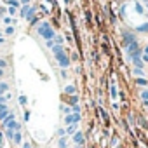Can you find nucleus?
<instances>
[{
    "mask_svg": "<svg viewBox=\"0 0 148 148\" xmlns=\"http://www.w3.org/2000/svg\"><path fill=\"white\" fill-rule=\"evenodd\" d=\"M37 32H38V35H40V37H44L45 40H52V38L56 37V33H54V30L51 28V25H49L47 21H44L42 25H38V28H37Z\"/></svg>",
    "mask_w": 148,
    "mask_h": 148,
    "instance_id": "obj_1",
    "label": "nucleus"
},
{
    "mask_svg": "<svg viewBox=\"0 0 148 148\" xmlns=\"http://www.w3.org/2000/svg\"><path fill=\"white\" fill-rule=\"evenodd\" d=\"M125 54L129 56V59H134V58H139V45L136 42L125 45Z\"/></svg>",
    "mask_w": 148,
    "mask_h": 148,
    "instance_id": "obj_2",
    "label": "nucleus"
},
{
    "mask_svg": "<svg viewBox=\"0 0 148 148\" xmlns=\"http://www.w3.org/2000/svg\"><path fill=\"white\" fill-rule=\"evenodd\" d=\"M56 56V61H58V64L61 66V68H68L70 66V58L64 54V51L63 52H58V54H54Z\"/></svg>",
    "mask_w": 148,
    "mask_h": 148,
    "instance_id": "obj_3",
    "label": "nucleus"
},
{
    "mask_svg": "<svg viewBox=\"0 0 148 148\" xmlns=\"http://www.w3.org/2000/svg\"><path fill=\"white\" fill-rule=\"evenodd\" d=\"M80 122V113H68L64 117V124L70 125V124H79Z\"/></svg>",
    "mask_w": 148,
    "mask_h": 148,
    "instance_id": "obj_4",
    "label": "nucleus"
},
{
    "mask_svg": "<svg viewBox=\"0 0 148 148\" xmlns=\"http://www.w3.org/2000/svg\"><path fill=\"white\" fill-rule=\"evenodd\" d=\"M35 12H37V7H30V9H28V12H26V16H25L32 25H35V21H37V18H33V16H35Z\"/></svg>",
    "mask_w": 148,
    "mask_h": 148,
    "instance_id": "obj_5",
    "label": "nucleus"
},
{
    "mask_svg": "<svg viewBox=\"0 0 148 148\" xmlns=\"http://www.w3.org/2000/svg\"><path fill=\"white\" fill-rule=\"evenodd\" d=\"M73 141H75L79 146H82V145H84V134H82L80 131H77L75 134H73Z\"/></svg>",
    "mask_w": 148,
    "mask_h": 148,
    "instance_id": "obj_6",
    "label": "nucleus"
},
{
    "mask_svg": "<svg viewBox=\"0 0 148 148\" xmlns=\"http://www.w3.org/2000/svg\"><path fill=\"white\" fill-rule=\"evenodd\" d=\"M21 141H23V134H21V131H14L12 143H14V145H21Z\"/></svg>",
    "mask_w": 148,
    "mask_h": 148,
    "instance_id": "obj_7",
    "label": "nucleus"
},
{
    "mask_svg": "<svg viewBox=\"0 0 148 148\" xmlns=\"http://www.w3.org/2000/svg\"><path fill=\"white\" fill-rule=\"evenodd\" d=\"M64 132H66V134H71V136H73V134L77 132V124H70V125H68V127L64 129Z\"/></svg>",
    "mask_w": 148,
    "mask_h": 148,
    "instance_id": "obj_8",
    "label": "nucleus"
},
{
    "mask_svg": "<svg viewBox=\"0 0 148 148\" xmlns=\"http://www.w3.org/2000/svg\"><path fill=\"white\" fill-rule=\"evenodd\" d=\"M132 42H136V40H134V37H132L131 33H125V35H124V44H125V45H129V44H132Z\"/></svg>",
    "mask_w": 148,
    "mask_h": 148,
    "instance_id": "obj_9",
    "label": "nucleus"
},
{
    "mask_svg": "<svg viewBox=\"0 0 148 148\" xmlns=\"http://www.w3.org/2000/svg\"><path fill=\"white\" fill-rule=\"evenodd\" d=\"M58 146H59V148H66V146H68V139H66L64 136H61L59 141H58Z\"/></svg>",
    "mask_w": 148,
    "mask_h": 148,
    "instance_id": "obj_10",
    "label": "nucleus"
},
{
    "mask_svg": "<svg viewBox=\"0 0 148 148\" xmlns=\"http://www.w3.org/2000/svg\"><path fill=\"white\" fill-rule=\"evenodd\" d=\"M131 61L134 63L136 68H141V66H143V59H141V56H139V58H134V59H131Z\"/></svg>",
    "mask_w": 148,
    "mask_h": 148,
    "instance_id": "obj_11",
    "label": "nucleus"
},
{
    "mask_svg": "<svg viewBox=\"0 0 148 148\" xmlns=\"http://www.w3.org/2000/svg\"><path fill=\"white\" fill-rule=\"evenodd\" d=\"M136 32H141V33H148V23H145V25L138 26V28H136Z\"/></svg>",
    "mask_w": 148,
    "mask_h": 148,
    "instance_id": "obj_12",
    "label": "nucleus"
},
{
    "mask_svg": "<svg viewBox=\"0 0 148 148\" xmlns=\"http://www.w3.org/2000/svg\"><path fill=\"white\" fill-rule=\"evenodd\" d=\"M134 11H136L138 14H143V12H145V9H143V5H141L139 2H138V4H134Z\"/></svg>",
    "mask_w": 148,
    "mask_h": 148,
    "instance_id": "obj_13",
    "label": "nucleus"
},
{
    "mask_svg": "<svg viewBox=\"0 0 148 148\" xmlns=\"http://www.w3.org/2000/svg\"><path fill=\"white\" fill-rule=\"evenodd\" d=\"M7 5H9V7H14V9H16V7H19L21 4L18 2V0H7Z\"/></svg>",
    "mask_w": 148,
    "mask_h": 148,
    "instance_id": "obj_14",
    "label": "nucleus"
},
{
    "mask_svg": "<svg viewBox=\"0 0 148 148\" xmlns=\"http://www.w3.org/2000/svg\"><path fill=\"white\" fill-rule=\"evenodd\" d=\"M64 92L66 94H75V86H66L64 87Z\"/></svg>",
    "mask_w": 148,
    "mask_h": 148,
    "instance_id": "obj_15",
    "label": "nucleus"
},
{
    "mask_svg": "<svg viewBox=\"0 0 148 148\" xmlns=\"http://www.w3.org/2000/svg\"><path fill=\"white\" fill-rule=\"evenodd\" d=\"M52 52H54V54L63 52V45H59V44H58V45H52Z\"/></svg>",
    "mask_w": 148,
    "mask_h": 148,
    "instance_id": "obj_16",
    "label": "nucleus"
},
{
    "mask_svg": "<svg viewBox=\"0 0 148 148\" xmlns=\"http://www.w3.org/2000/svg\"><path fill=\"white\" fill-rule=\"evenodd\" d=\"M5 136H7V139H11V141H12V136H14V131H12V129H5Z\"/></svg>",
    "mask_w": 148,
    "mask_h": 148,
    "instance_id": "obj_17",
    "label": "nucleus"
},
{
    "mask_svg": "<svg viewBox=\"0 0 148 148\" xmlns=\"http://www.w3.org/2000/svg\"><path fill=\"white\" fill-rule=\"evenodd\" d=\"M7 89H9V86H7L5 82L0 84V92H2V94H4V92H7Z\"/></svg>",
    "mask_w": 148,
    "mask_h": 148,
    "instance_id": "obj_18",
    "label": "nucleus"
},
{
    "mask_svg": "<svg viewBox=\"0 0 148 148\" xmlns=\"http://www.w3.org/2000/svg\"><path fill=\"white\" fill-rule=\"evenodd\" d=\"M7 110H9L7 103H0V113H4V112H7Z\"/></svg>",
    "mask_w": 148,
    "mask_h": 148,
    "instance_id": "obj_19",
    "label": "nucleus"
},
{
    "mask_svg": "<svg viewBox=\"0 0 148 148\" xmlns=\"http://www.w3.org/2000/svg\"><path fill=\"white\" fill-rule=\"evenodd\" d=\"M28 9H30L28 5H23V9H21V12H19V14H21V18H25V16H26V12H28Z\"/></svg>",
    "mask_w": 148,
    "mask_h": 148,
    "instance_id": "obj_20",
    "label": "nucleus"
},
{
    "mask_svg": "<svg viewBox=\"0 0 148 148\" xmlns=\"http://www.w3.org/2000/svg\"><path fill=\"white\" fill-rule=\"evenodd\" d=\"M26 103H28L26 96H25V94H21V96H19V105H26Z\"/></svg>",
    "mask_w": 148,
    "mask_h": 148,
    "instance_id": "obj_21",
    "label": "nucleus"
},
{
    "mask_svg": "<svg viewBox=\"0 0 148 148\" xmlns=\"http://www.w3.org/2000/svg\"><path fill=\"white\" fill-rule=\"evenodd\" d=\"M134 75L141 77V75H143V68H134Z\"/></svg>",
    "mask_w": 148,
    "mask_h": 148,
    "instance_id": "obj_22",
    "label": "nucleus"
},
{
    "mask_svg": "<svg viewBox=\"0 0 148 148\" xmlns=\"http://www.w3.org/2000/svg\"><path fill=\"white\" fill-rule=\"evenodd\" d=\"M77 101H79L77 96H71V98H70V105H77Z\"/></svg>",
    "mask_w": 148,
    "mask_h": 148,
    "instance_id": "obj_23",
    "label": "nucleus"
},
{
    "mask_svg": "<svg viewBox=\"0 0 148 148\" xmlns=\"http://www.w3.org/2000/svg\"><path fill=\"white\" fill-rule=\"evenodd\" d=\"M71 112H73V113H80V106H79V105H73Z\"/></svg>",
    "mask_w": 148,
    "mask_h": 148,
    "instance_id": "obj_24",
    "label": "nucleus"
},
{
    "mask_svg": "<svg viewBox=\"0 0 148 148\" xmlns=\"http://www.w3.org/2000/svg\"><path fill=\"white\" fill-rule=\"evenodd\" d=\"M4 23H5V26H7V25H11V23H12V18L5 16V18H4Z\"/></svg>",
    "mask_w": 148,
    "mask_h": 148,
    "instance_id": "obj_25",
    "label": "nucleus"
},
{
    "mask_svg": "<svg viewBox=\"0 0 148 148\" xmlns=\"http://www.w3.org/2000/svg\"><path fill=\"white\" fill-rule=\"evenodd\" d=\"M5 33H7V35H12V33H14V28H12V26H7V28H5Z\"/></svg>",
    "mask_w": 148,
    "mask_h": 148,
    "instance_id": "obj_26",
    "label": "nucleus"
},
{
    "mask_svg": "<svg viewBox=\"0 0 148 148\" xmlns=\"http://www.w3.org/2000/svg\"><path fill=\"white\" fill-rule=\"evenodd\" d=\"M148 82L145 80V79H138V86H146Z\"/></svg>",
    "mask_w": 148,
    "mask_h": 148,
    "instance_id": "obj_27",
    "label": "nucleus"
},
{
    "mask_svg": "<svg viewBox=\"0 0 148 148\" xmlns=\"http://www.w3.org/2000/svg\"><path fill=\"white\" fill-rule=\"evenodd\" d=\"M112 98H117V89H115V86H112Z\"/></svg>",
    "mask_w": 148,
    "mask_h": 148,
    "instance_id": "obj_28",
    "label": "nucleus"
},
{
    "mask_svg": "<svg viewBox=\"0 0 148 148\" xmlns=\"http://www.w3.org/2000/svg\"><path fill=\"white\" fill-rule=\"evenodd\" d=\"M141 98H143L145 101H148V91H143V92H141Z\"/></svg>",
    "mask_w": 148,
    "mask_h": 148,
    "instance_id": "obj_29",
    "label": "nucleus"
},
{
    "mask_svg": "<svg viewBox=\"0 0 148 148\" xmlns=\"http://www.w3.org/2000/svg\"><path fill=\"white\" fill-rule=\"evenodd\" d=\"M9 112H11V110H7V112H4V113H0V120H4V119L9 115Z\"/></svg>",
    "mask_w": 148,
    "mask_h": 148,
    "instance_id": "obj_30",
    "label": "nucleus"
},
{
    "mask_svg": "<svg viewBox=\"0 0 148 148\" xmlns=\"http://www.w3.org/2000/svg\"><path fill=\"white\" fill-rule=\"evenodd\" d=\"M52 40H54V42H58V44H59V45H61V42H63V37H54V38H52Z\"/></svg>",
    "mask_w": 148,
    "mask_h": 148,
    "instance_id": "obj_31",
    "label": "nucleus"
},
{
    "mask_svg": "<svg viewBox=\"0 0 148 148\" xmlns=\"http://www.w3.org/2000/svg\"><path fill=\"white\" fill-rule=\"evenodd\" d=\"M45 45H47V47H51V49H52V45H54V40H47V42H45Z\"/></svg>",
    "mask_w": 148,
    "mask_h": 148,
    "instance_id": "obj_32",
    "label": "nucleus"
},
{
    "mask_svg": "<svg viewBox=\"0 0 148 148\" xmlns=\"http://www.w3.org/2000/svg\"><path fill=\"white\" fill-rule=\"evenodd\" d=\"M5 66H7V63H5V61H4V59H0V68H2V70H4V68H5Z\"/></svg>",
    "mask_w": 148,
    "mask_h": 148,
    "instance_id": "obj_33",
    "label": "nucleus"
},
{
    "mask_svg": "<svg viewBox=\"0 0 148 148\" xmlns=\"http://www.w3.org/2000/svg\"><path fill=\"white\" fill-rule=\"evenodd\" d=\"M2 145H4V134L0 132V148H2Z\"/></svg>",
    "mask_w": 148,
    "mask_h": 148,
    "instance_id": "obj_34",
    "label": "nucleus"
},
{
    "mask_svg": "<svg viewBox=\"0 0 148 148\" xmlns=\"http://www.w3.org/2000/svg\"><path fill=\"white\" fill-rule=\"evenodd\" d=\"M58 134H59V136H64L66 132H64V129H59V131H58Z\"/></svg>",
    "mask_w": 148,
    "mask_h": 148,
    "instance_id": "obj_35",
    "label": "nucleus"
},
{
    "mask_svg": "<svg viewBox=\"0 0 148 148\" xmlns=\"http://www.w3.org/2000/svg\"><path fill=\"white\" fill-rule=\"evenodd\" d=\"M21 148H32V145H30V143H23V146H21Z\"/></svg>",
    "mask_w": 148,
    "mask_h": 148,
    "instance_id": "obj_36",
    "label": "nucleus"
},
{
    "mask_svg": "<svg viewBox=\"0 0 148 148\" xmlns=\"http://www.w3.org/2000/svg\"><path fill=\"white\" fill-rule=\"evenodd\" d=\"M28 2H30V0H21L19 4H23V5H28Z\"/></svg>",
    "mask_w": 148,
    "mask_h": 148,
    "instance_id": "obj_37",
    "label": "nucleus"
},
{
    "mask_svg": "<svg viewBox=\"0 0 148 148\" xmlns=\"http://www.w3.org/2000/svg\"><path fill=\"white\" fill-rule=\"evenodd\" d=\"M143 61H146V63H148V54H145V56H143Z\"/></svg>",
    "mask_w": 148,
    "mask_h": 148,
    "instance_id": "obj_38",
    "label": "nucleus"
},
{
    "mask_svg": "<svg viewBox=\"0 0 148 148\" xmlns=\"http://www.w3.org/2000/svg\"><path fill=\"white\" fill-rule=\"evenodd\" d=\"M2 77H4V70H2V68H0V79H2Z\"/></svg>",
    "mask_w": 148,
    "mask_h": 148,
    "instance_id": "obj_39",
    "label": "nucleus"
},
{
    "mask_svg": "<svg viewBox=\"0 0 148 148\" xmlns=\"http://www.w3.org/2000/svg\"><path fill=\"white\" fill-rule=\"evenodd\" d=\"M145 54H148V45H146V47H145Z\"/></svg>",
    "mask_w": 148,
    "mask_h": 148,
    "instance_id": "obj_40",
    "label": "nucleus"
},
{
    "mask_svg": "<svg viewBox=\"0 0 148 148\" xmlns=\"http://www.w3.org/2000/svg\"><path fill=\"white\" fill-rule=\"evenodd\" d=\"M75 148H84V146H79V145H77V146H75Z\"/></svg>",
    "mask_w": 148,
    "mask_h": 148,
    "instance_id": "obj_41",
    "label": "nucleus"
},
{
    "mask_svg": "<svg viewBox=\"0 0 148 148\" xmlns=\"http://www.w3.org/2000/svg\"><path fill=\"white\" fill-rule=\"evenodd\" d=\"M0 94H2V92H0Z\"/></svg>",
    "mask_w": 148,
    "mask_h": 148,
    "instance_id": "obj_42",
    "label": "nucleus"
}]
</instances>
